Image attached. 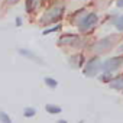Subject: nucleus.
Masks as SVG:
<instances>
[{
    "instance_id": "nucleus-1",
    "label": "nucleus",
    "mask_w": 123,
    "mask_h": 123,
    "mask_svg": "<svg viewBox=\"0 0 123 123\" xmlns=\"http://www.w3.org/2000/svg\"><path fill=\"white\" fill-rule=\"evenodd\" d=\"M64 6H56V7H54V9H51V10H48L42 18H41V22L42 23H55V22H58L61 18H62V15H64Z\"/></svg>"
},
{
    "instance_id": "nucleus-2",
    "label": "nucleus",
    "mask_w": 123,
    "mask_h": 123,
    "mask_svg": "<svg viewBox=\"0 0 123 123\" xmlns=\"http://www.w3.org/2000/svg\"><path fill=\"white\" fill-rule=\"evenodd\" d=\"M122 65H123V56H111V58H107L101 64V70L107 74H111L113 71L119 70Z\"/></svg>"
},
{
    "instance_id": "nucleus-3",
    "label": "nucleus",
    "mask_w": 123,
    "mask_h": 123,
    "mask_svg": "<svg viewBox=\"0 0 123 123\" xmlns=\"http://www.w3.org/2000/svg\"><path fill=\"white\" fill-rule=\"evenodd\" d=\"M100 70H101V61H100V58L93 56L88 62L86 64L83 73H84V75H87V77H96Z\"/></svg>"
},
{
    "instance_id": "nucleus-4",
    "label": "nucleus",
    "mask_w": 123,
    "mask_h": 123,
    "mask_svg": "<svg viewBox=\"0 0 123 123\" xmlns=\"http://www.w3.org/2000/svg\"><path fill=\"white\" fill-rule=\"evenodd\" d=\"M97 22H98V16H97V13L91 12V13L86 15V16L80 20L78 28H80L81 32H87V31H90L91 28H94V25H96Z\"/></svg>"
},
{
    "instance_id": "nucleus-5",
    "label": "nucleus",
    "mask_w": 123,
    "mask_h": 123,
    "mask_svg": "<svg viewBox=\"0 0 123 123\" xmlns=\"http://www.w3.org/2000/svg\"><path fill=\"white\" fill-rule=\"evenodd\" d=\"M80 42V36L78 35H73V33H65L58 39V45L61 46H75Z\"/></svg>"
},
{
    "instance_id": "nucleus-6",
    "label": "nucleus",
    "mask_w": 123,
    "mask_h": 123,
    "mask_svg": "<svg viewBox=\"0 0 123 123\" xmlns=\"http://www.w3.org/2000/svg\"><path fill=\"white\" fill-rule=\"evenodd\" d=\"M110 46H111V38H106V39H101L100 42H97L96 46H94V49L97 52H103V51L110 49Z\"/></svg>"
},
{
    "instance_id": "nucleus-7",
    "label": "nucleus",
    "mask_w": 123,
    "mask_h": 123,
    "mask_svg": "<svg viewBox=\"0 0 123 123\" xmlns=\"http://www.w3.org/2000/svg\"><path fill=\"white\" fill-rule=\"evenodd\" d=\"M19 54L23 55V56H26V58H29L31 61H33V62H38V64L43 65V61H42L39 56H36V55H35L32 51H29V49H19Z\"/></svg>"
},
{
    "instance_id": "nucleus-8",
    "label": "nucleus",
    "mask_w": 123,
    "mask_h": 123,
    "mask_svg": "<svg viewBox=\"0 0 123 123\" xmlns=\"http://www.w3.org/2000/svg\"><path fill=\"white\" fill-rule=\"evenodd\" d=\"M109 84H110V87H111L113 90H123V75L113 78Z\"/></svg>"
},
{
    "instance_id": "nucleus-9",
    "label": "nucleus",
    "mask_w": 123,
    "mask_h": 123,
    "mask_svg": "<svg viewBox=\"0 0 123 123\" xmlns=\"http://www.w3.org/2000/svg\"><path fill=\"white\" fill-rule=\"evenodd\" d=\"M39 0H25V6H26V12L28 13H33V10L38 7Z\"/></svg>"
},
{
    "instance_id": "nucleus-10",
    "label": "nucleus",
    "mask_w": 123,
    "mask_h": 123,
    "mask_svg": "<svg viewBox=\"0 0 123 123\" xmlns=\"http://www.w3.org/2000/svg\"><path fill=\"white\" fill-rule=\"evenodd\" d=\"M45 110L48 113H51V114H58V113L62 111V109H61L59 106H55V104H46L45 106Z\"/></svg>"
},
{
    "instance_id": "nucleus-11",
    "label": "nucleus",
    "mask_w": 123,
    "mask_h": 123,
    "mask_svg": "<svg viewBox=\"0 0 123 123\" xmlns=\"http://www.w3.org/2000/svg\"><path fill=\"white\" fill-rule=\"evenodd\" d=\"M43 81H45V84H46L49 88H56V86H58V81H56L55 78H52V77H45Z\"/></svg>"
},
{
    "instance_id": "nucleus-12",
    "label": "nucleus",
    "mask_w": 123,
    "mask_h": 123,
    "mask_svg": "<svg viewBox=\"0 0 123 123\" xmlns=\"http://www.w3.org/2000/svg\"><path fill=\"white\" fill-rule=\"evenodd\" d=\"M35 114H36V110H35L33 107H25V110H23V116H25V117L31 119V117H33Z\"/></svg>"
},
{
    "instance_id": "nucleus-13",
    "label": "nucleus",
    "mask_w": 123,
    "mask_h": 123,
    "mask_svg": "<svg viewBox=\"0 0 123 123\" xmlns=\"http://www.w3.org/2000/svg\"><path fill=\"white\" fill-rule=\"evenodd\" d=\"M0 123H13V122L6 111H0Z\"/></svg>"
},
{
    "instance_id": "nucleus-14",
    "label": "nucleus",
    "mask_w": 123,
    "mask_h": 123,
    "mask_svg": "<svg viewBox=\"0 0 123 123\" xmlns=\"http://www.w3.org/2000/svg\"><path fill=\"white\" fill-rule=\"evenodd\" d=\"M111 80H113V78H111V75H110V74H107V73H104V74L100 77V81H101V83H110Z\"/></svg>"
},
{
    "instance_id": "nucleus-15",
    "label": "nucleus",
    "mask_w": 123,
    "mask_h": 123,
    "mask_svg": "<svg viewBox=\"0 0 123 123\" xmlns=\"http://www.w3.org/2000/svg\"><path fill=\"white\" fill-rule=\"evenodd\" d=\"M116 28H117V31H120V32H123V15L116 20Z\"/></svg>"
},
{
    "instance_id": "nucleus-16",
    "label": "nucleus",
    "mask_w": 123,
    "mask_h": 123,
    "mask_svg": "<svg viewBox=\"0 0 123 123\" xmlns=\"http://www.w3.org/2000/svg\"><path fill=\"white\" fill-rule=\"evenodd\" d=\"M61 29V25H56V26H54V28H49V29H45L43 31V35H48V33H52V32H56V31H59Z\"/></svg>"
},
{
    "instance_id": "nucleus-17",
    "label": "nucleus",
    "mask_w": 123,
    "mask_h": 123,
    "mask_svg": "<svg viewBox=\"0 0 123 123\" xmlns=\"http://www.w3.org/2000/svg\"><path fill=\"white\" fill-rule=\"evenodd\" d=\"M116 5L117 7H123V0H116Z\"/></svg>"
},
{
    "instance_id": "nucleus-18",
    "label": "nucleus",
    "mask_w": 123,
    "mask_h": 123,
    "mask_svg": "<svg viewBox=\"0 0 123 123\" xmlns=\"http://www.w3.org/2000/svg\"><path fill=\"white\" fill-rule=\"evenodd\" d=\"M22 25V18H16V26H20Z\"/></svg>"
},
{
    "instance_id": "nucleus-19",
    "label": "nucleus",
    "mask_w": 123,
    "mask_h": 123,
    "mask_svg": "<svg viewBox=\"0 0 123 123\" xmlns=\"http://www.w3.org/2000/svg\"><path fill=\"white\" fill-rule=\"evenodd\" d=\"M18 2H19V0H9V3H10V5H13V3H18Z\"/></svg>"
},
{
    "instance_id": "nucleus-20",
    "label": "nucleus",
    "mask_w": 123,
    "mask_h": 123,
    "mask_svg": "<svg viewBox=\"0 0 123 123\" xmlns=\"http://www.w3.org/2000/svg\"><path fill=\"white\" fill-rule=\"evenodd\" d=\"M56 123H67V120H58Z\"/></svg>"
},
{
    "instance_id": "nucleus-21",
    "label": "nucleus",
    "mask_w": 123,
    "mask_h": 123,
    "mask_svg": "<svg viewBox=\"0 0 123 123\" xmlns=\"http://www.w3.org/2000/svg\"><path fill=\"white\" fill-rule=\"evenodd\" d=\"M120 51H122V52H123V45H122V46H120Z\"/></svg>"
}]
</instances>
